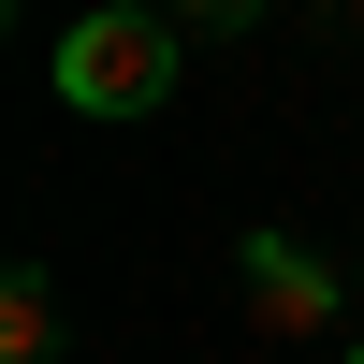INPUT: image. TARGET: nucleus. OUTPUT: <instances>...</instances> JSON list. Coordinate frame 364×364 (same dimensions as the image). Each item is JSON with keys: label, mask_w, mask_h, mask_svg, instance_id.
I'll return each mask as SVG.
<instances>
[{"label": "nucleus", "mask_w": 364, "mask_h": 364, "mask_svg": "<svg viewBox=\"0 0 364 364\" xmlns=\"http://www.w3.org/2000/svg\"><path fill=\"white\" fill-rule=\"evenodd\" d=\"M161 87H175V15L161 0H87L58 29V102L73 117H161Z\"/></svg>", "instance_id": "obj_1"}, {"label": "nucleus", "mask_w": 364, "mask_h": 364, "mask_svg": "<svg viewBox=\"0 0 364 364\" xmlns=\"http://www.w3.org/2000/svg\"><path fill=\"white\" fill-rule=\"evenodd\" d=\"M248 321L262 336H321V321H336V277H321L291 233H248Z\"/></svg>", "instance_id": "obj_2"}, {"label": "nucleus", "mask_w": 364, "mask_h": 364, "mask_svg": "<svg viewBox=\"0 0 364 364\" xmlns=\"http://www.w3.org/2000/svg\"><path fill=\"white\" fill-rule=\"evenodd\" d=\"M0 350H15V364L58 350V291H44V277H0Z\"/></svg>", "instance_id": "obj_3"}, {"label": "nucleus", "mask_w": 364, "mask_h": 364, "mask_svg": "<svg viewBox=\"0 0 364 364\" xmlns=\"http://www.w3.org/2000/svg\"><path fill=\"white\" fill-rule=\"evenodd\" d=\"M161 15H175V29H190V15H204V29H233V15H262V0H161Z\"/></svg>", "instance_id": "obj_4"}, {"label": "nucleus", "mask_w": 364, "mask_h": 364, "mask_svg": "<svg viewBox=\"0 0 364 364\" xmlns=\"http://www.w3.org/2000/svg\"><path fill=\"white\" fill-rule=\"evenodd\" d=\"M336 364H364V336H350V350H336Z\"/></svg>", "instance_id": "obj_5"}]
</instances>
